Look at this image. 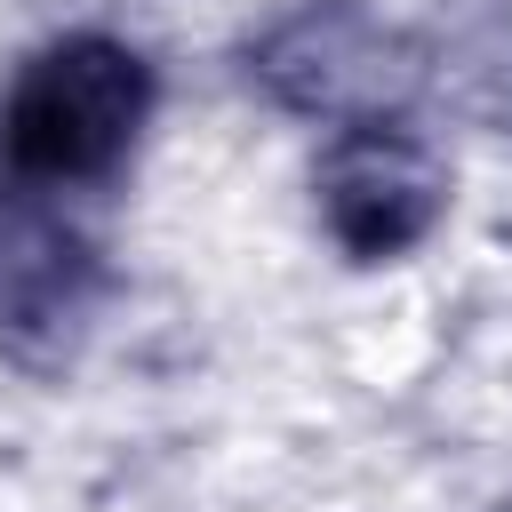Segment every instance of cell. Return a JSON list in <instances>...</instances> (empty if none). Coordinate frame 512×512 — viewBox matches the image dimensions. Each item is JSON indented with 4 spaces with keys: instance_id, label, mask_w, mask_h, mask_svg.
<instances>
[{
    "instance_id": "cell-5",
    "label": "cell",
    "mask_w": 512,
    "mask_h": 512,
    "mask_svg": "<svg viewBox=\"0 0 512 512\" xmlns=\"http://www.w3.org/2000/svg\"><path fill=\"white\" fill-rule=\"evenodd\" d=\"M496 512H512V496H504V504H496Z\"/></svg>"
},
{
    "instance_id": "cell-4",
    "label": "cell",
    "mask_w": 512,
    "mask_h": 512,
    "mask_svg": "<svg viewBox=\"0 0 512 512\" xmlns=\"http://www.w3.org/2000/svg\"><path fill=\"white\" fill-rule=\"evenodd\" d=\"M288 112H320L328 128L336 120H376V112H400L416 64L400 56V40L352 8V0H304L288 8L264 40H256V64H248Z\"/></svg>"
},
{
    "instance_id": "cell-3",
    "label": "cell",
    "mask_w": 512,
    "mask_h": 512,
    "mask_svg": "<svg viewBox=\"0 0 512 512\" xmlns=\"http://www.w3.org/2000/svg\"><path fill=\"white\" fill-rule=\"evenodd\" d=\"M104 240L80 224L72 192L0 176V352L24 368H64L104 304Z\"/></svg>"
},
{
    "instance_id": "cell-1",
    "label": "cell",
    "mask_w": 512,
    "mask_h": 512,
    "mask_svg": "<svg viewBox=\"0 0 512 512\" xmlns=\"http://www.w3.org/2000/svg\"><path fill=\"white\" fill-rule=\"evenodd\" d=\"M152 120V64L112 32L40 40L0 96V176L40 192H96Z\"/></svg>"
},
{
    "instance_id": "cell-2",
    "label": "cell",
    "mask_w": 512,
    "mask_h": 512,
    "mask_svg": "<svg viewBox=\"0 0 512 512\" xmlns=\"http://www.w3.org/2000/svg\"><path fill=\"white\" fill-rule=\"evenodd\" d=\"M312 216L352 264H392L448 216V160L408 112L336 120L312 160Z\"/></svg>"
}]
</instances>
